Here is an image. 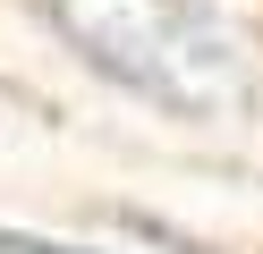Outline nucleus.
Instances as JSON below:
<instances>
[{
    "mask_svg": "<svg viewBox=\"0 0 263 254\" xmlns=\"http://www.w3.org/2000/svg\"><path fill=\"white\" fill-rule=\"evenodd\" d=\"M0 254H93V246H60V237H34V229H0Z\"/></svg>",
    "mask_w": 263,
    "mask_h": 254,
    "instance_id": "f257e3e1",
    "label": "nucleus"
}]
</instances>
